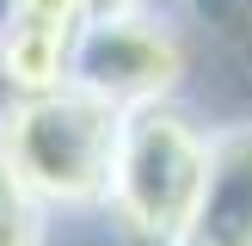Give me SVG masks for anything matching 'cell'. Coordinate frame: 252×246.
Here are the masks:
<instances>
[{
  "label": "cell",
  "instance_id": "obj_1",
  "mask_svg": "<svg viewBox=\"0 0 252 246\" xmlns=\"http://www.w3.org/2000/svg\"><path fill=\"white\" fill-rule=\"evenodd\" d=\"M209 166H216V117H203L191 98L123 111L98 221L123 246H185L209 191Z\"/></svg>",
  "mask_w": 252,
  "mask_h": 246
},
{
  "label": "cell",
  "instance_id": "obj_2",
  "mask_svg": "<svg viewBox=\"0 0 252 246\" xmlns=\"http://www.w3.org/2000/svg\"><path fill=\"white\" fill-rule=\"evenodd\" d=\"M123 111L105 98L62 86L43 98H0V154L12 160L31 197L49 215L98 221L111 191V160H117Z\"/></svg>",
  "mask_w": 252,
  "mask_h": 246
},
{
  "label": "cell",
  "instance_id": "obj_3",
  "mask_svg": "<svg viewBox=\"0 0 252 246\" xmlns=\"http://www.w3.org/2000/svg\"><path fill=\"white\" fill-rule=\"evenodd\" d=\"M68 86H80L117 111L191 98V25H185V12L160 6V12H123V19H86V31L74 37Z\"/></svg>",
  "mask_w": 252,
  "mask_h": 246
},
{
  "label": "cell",
  "instance_id": "obj_4",
  "mask_svg": "<svg viewBox=\"0 0 252 246\" xmlns=\"http://www.w3.org/2000/svg\"><path fill=\"white\" fill-rule=\"evenodd\" d=\"M185 246H252V111L216 117V166Z\"/></svg>",
  "mask_w": 252,
  "mask_h": 246
},
{
  "label": "cell",
  "instance_id": "obj_5",
  "mask_svg": "<svg viewBox=\"0 0 252 246\" xmlns=\"http://www.w3.org/2000/svg\"><path fill=\"white\" fill-rule=\"evenodd\" d=\"M49 240H56V215L31 197V184L0 154V246H49Z\"/></svg>",
  "mask_w": 252,
  "mask_h": 246
},
{
  "label": "cell",
  "instance_id": "obj_6",
  "mask_svg": "<svg viewBox=\"0 0 252 246\" xmlns=\"http://www.w3.org/2000/svg\"><path fill=\"white\" fill-rule=\"evenodd\" d=\"M179 0H93V19H123V12H160Z\"/></svg>",
  "mask_w": 252,
  "mask_h": 246
},
{
  "label": "cell",
  "instance_id": "obj_7",
  "mask_svg": "<svg viewBox=\"0 0 252 246\" xmlns=\"http://www.w3.org/2000/svg\"><path fill=\"white\" fill-rule=\"evenodd\" d=\"M0 98H6V68H0Z\"/></svg>",
  "mask_w": 252,
  "mask_h": 246
}]
</instances>
